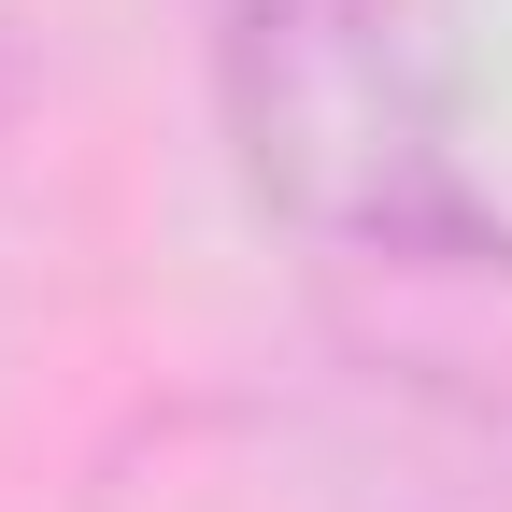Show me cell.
I'll use <instances>...</instances> for the list:
<instances>
[{
	"instance_id": "6da1fadb",
	"label": "cell",
	"mask_w": 512,
	"mask_h": 512,
	"mask_svg": "<svg viewBox=\"0 0 512 512\" xmlns=\"http://www.w3.org/2000/svg\"><path fill=\"white\" fill-rule=\"evenodd\" d=\"M242 157L271 185V214L313 228L356 271H441L484 285L512 242L484 228L456 143H441V86L413 43V0H256L228 43Z\"/></svg>"
},
{
	"instance_id": "7a4b0ae2",
	"label": "cell",
	"mask_w": 512,
	"mask_h": 512,
	"mask_svg": "<svg viewBox=\"0 0 512 512\" xmlns=\"http://www.w3.org/2000/svg\"><path fill=\"white\" fill-rule=\"evenodd\" d=\"M86 512H512V413L441 384L143 413Z\"/></svg>"
}]
</instances>
